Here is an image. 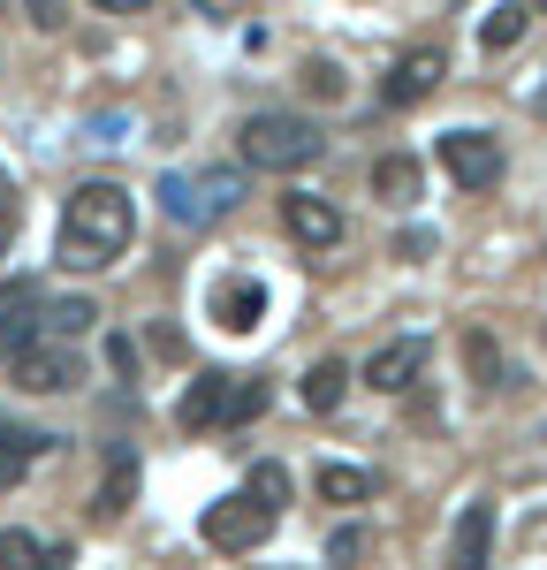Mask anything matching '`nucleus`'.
<instances>
[{"label": "nucleus", "instance_id": "9b49d317", "mask_svg": "<svg viewBox=\"0 0 547 570\" xmlns=\"http://www.w3.org/2000/svg\"><path fill=\"white\" fill-rule=\"evenodd\" d=\"M221 381H228V373H190V389H182V403H176L182 434H206V426H221Z\"/></svg>", "mask_w": 547, "mask_h": 570}, {"label": "nucleus", "instance_id": "7ed1b4c3", "mask_svg": "<svg viewBox=\"0 0 547 570\" xmlns=\"http://www.w3.org/2000/svg\"><path fill=\"white\" fill-rule=\"evenodd\" d=\"M160 198H168V220L182 228H213L243 206V168H198V176H160Z\"/></svg>", "mask_w": 547, "mask_h": 570}, {"label": "nucleus", "instance_id": "a211bd4d", "mask_svg": "<svg viewBox=\"0 0 547 570\" xmlns=\"http://www.w3.org/2000/svg\"><path fill=\"white\" fill-rule=\"evenodd\" d=\"M259 411H267V381H259V373H251V381L228 373L221 381V426H243V419H259Z\"/></svg>", "mask_w": 547, "mask_h": 570}, {"label": "nucleus", "instance_id": "f257e3e1", "mask_svg": "<svg viewBox=\"0 0 547 570\" xmlns=\"http://www.w3.org/2000/svg\"><path fill=\"white\" fill-rule=\"evenodd\" d=\"M137 236V214H130V190L122 183H84L69 190V214H61V266H115L130 252Z\"/></svg>", "mask_w": 547, "mask_h": 570}, {"label": "nucleus", "instance_id": "6e6552de", "mask_svg": "<svg viewBox=\"0 0 547 570\" xmlns=\"http://www.w3.org/2000/svg\"><path fill=\"white\" fill-rule=\"evenodd\" d=\"M426 357H434V343L426 335H396V343H380V351L365 357V381L380 395H404L418 373H426Z\"/></svg>", "mask_w": 547, "mask_h": 570}, {"label": "nucleus", "instance_id": "5701e85b", "mask_svg": "<svg viewBox=\"0 0 547 570\" xmlns=\"http://www.w3.org/2000/svg\"><path fill=\"white\" fill-rule=\"evenodd\" d=\"M305 91L335 99V91H342V69H335V61H305Z\"/></svg>", "mask_w": 547, "mask_h": 570}, {"label": "nucleus", "instance_id": "f3484780", "mask_svg": "<svg viewBox=\"0 0 547 570\" xmlns=\"http://www.w3.org/2000/svg\"><path fill=\"white\" fill-rule=\"evenodd\" d=\"M372 198H396V206H410V198H418V160H410V153L372 160Z\"/></svg>", "mask_w": 547, "mask_h": 570}, {"label": "nucleus", "instance_id": "20e7f679", "mask_svg": "<svg viewBox=\"0 0 547 570\" xmlns=\"http://www.w3.org/2000/svg\"><path fill=\"white\" fill-rule=\"evenodd\" d=\"M8 381L23 395H61V389H77L84 373H77V357L61 351L53 335H39V343H16V351H8Z\"/></svg>", "mask_w": 547, "mask_h": 570}, {"label": "nucleus", "instance_id": "423d86ee", "mask_svg": "<svg viewBox=\"0 0 547 570\" xmlns=\"http://www.w3.org/2000/svg\"><path fill=\"white\" fill-rule=\"evenodd\" d=\"M441 168H449L464 190H495L501 183V145L487 130H449L441 137Z\"/></svg>", "mask_w": 547, "mask_h": 570}, {"label": "nucleus", "instance_id": "39448f33", "mask_svg": "<svg viewBox=\"0 0 547 570\" xmlns=\"http://www.w3.org/2000/svg\"><path fill=\"white\" fill-rule=\"evenodd\" d=\"M198 532H206V548H221V556H251L274 532V510H259L251 494H236V502H213V510L198 518Z\"/></svg>", "mask_w": 547, "mask_h": 570}, {"label": "nucleus", "instance_id": "1a4fd4ad", "mask_svg": "<svg viewBox=\"0 0 547 570\" xmlns=\"http://www.w3.org/2000/svg\"><path fill=\"white\" fill-rule=\"evenodd\" d=\"M281 228H289L305 252H335V244H342V214H335L327 198H312V190H289V198H281Z\"/></svg>", "mask_w": 547, "mask_h": 570}, {"label": "nucleus", "instance_id": "ddd939ff", "mask_svg": "<svg viewBox=\"0 0 547 570\" xmlns=\"http://www.w3.org/2000/svg\"><path fill=\"white\" fill-rule=\"evenodd\" d=\"M91 327H99V305L91 297H53V305H39V335H53V343H77Z\"/></svg>", "mask_w": 547, "mask_h": 570}, {"label": "nucleus", "instance_id": "c756f323", "mask_svg": "<svg viewBox=\"0 0 547 570\" xmlns=\"http://www.w3.org/2000/svg\"><path fill=\"white\" fill-rule=\"evenodd\" d=\"M533 115H547V85H540V91H533Z\"/></svg>", "mask_w": 547, "mask_h": 570}, {"label": "nucleus", "instance_id": "dca6fc26", "mask_svg": "<svg viewBox=\"0 0 547 570\" xmlns=\"http://www.w3.org/2000/svg\"><path fill=\"white\" fill-rule=\"evenodd\" d=\"M319 502H342V510H358V502H372V480H365L358 464H319Z\"/></svg>", "mask_w": 547, "mask_h": 570}, {"label": "nucleus", "instance_id": "7c9ffc66", "mask_svg": "<svg viewBox=\"0 0 547 570\" xmlns=\"http://www.w3.org/2000/svg\"><path fill=\"white\" fill-rule=\"evenodd\" d=\"M8 198H16V190H8V168H0V206H8Z\"/></svg>", "mask_w": 547, "mask_h": 570}, {"label": "nucleus", "instance_id": "f8f14e48", "mask_svg": "<svg viewBox=\"0 0 547 570\" xmlns=\"http://www.w3.org/2000/svg\"><path fill=\"white\" fill-rule=\"evenodd\" d=\"M487 548H495V502H464V518H456V570H479Z\"/></svg>", "mask_w": 547, "mask_h": 570}, {"label": "nucleus", "instance_id": "2f4dec72", "mask_svg": "<svg viewBox=\"0 0 547 570\" xmlns=\"http://www.w3.org/2000/svg\"><path fill=\"white\" fill-rule=\"evenodd\" d=\"M540 16H547V0H540Z\"/></svg>", "mask_w": 547, "mask_h": 570}, {"label": "nucleus", "instance_id": "0eeeda50", "mask_svg": "<svg viewBox=\"0 0 547 570\" xmlns=\"http://www.w3.org/2000/svg\"><path fill=\"white\" fill-rule=\"evenodd\" d=\"M441 77H449V61H441L434 46H410V53H396V69H388L380 99H388V107H418V99L441 91Z\"/></svg>", "mask_w": 547, "mask_h": 570}, {"label": "nucleus", "instance_id": "c85d7f7f", "mask_svg": "<svg viewBox=\"0 0 547 570\" xmlns=\"http://www.w3.org/2000/svg\"><path fill=\"white\" fill-rule=\"evenodd\" d=\"M8 236H16V206H0V252H8Z\"/></svg>", "mask_w": 547, "mask_h": 570}, {"label": "nucleus", "instance_id": "2eb2a0df", "mask_svg": "<svg viewBox=\"0 0 547 570\" xmlns=\"http://www.w3.org/2000/svg\"><path fill=\"white\" fill-rule=\"evenodd\" d=\"M297 395H305V411H319V419H327V411L350 395V365H342V357H319L312 373L297 381Z\"/></svg>", "mask_w": 547, "mask_h": 570}, {"label": "nucleus", "instance_id": "9d476101", "mask_svg": "<svg viewBox=\"0 0 547 570\" xmlns=\"http://www.w3.org/2000/svg\"><path fill=\"white\" fill-rule=\"evenodd\" d=\"M259 312H267V289H259L251 274H228V282H213V320H221L228 335H251V327H259Z\"/></svg>", "mask_w": 547, "mask_h": 570}, {"label": "nucleus", "instance_id": "393cba45", "mask_svg": "<svg viewBox=\"0 0 547 570\" xmlns=\"http://www.w3.org/2000/svg\"><path fill=\"white\" fill-rule=\"evenodd\" d=\"M31 23H39V31H61L69 16H61V0H31Z\"/></svg>", "mask_w": 547, "mask_h": 570}, {"label": "nucleus", "instance_id": "a878e982", "mask_svg": "<svg viewBox=\"0 0 547 570\" xmlns=\"http://www.w3.org/2000/svg\"><path fill=\"white\" fill-rule=\"evenodd\" d=\"M471 365H479V373H501V357H495V343H487V335H471Z\"/></svg>", "mask_w": 547, "mask_h": 570}, {"label": "nucleus", "instance_id": "cd10ccee", "mask_svg": "<svg viewBox=\"0 0 547 570\" xmlns=\"http://www.w3.org/2000/svg\"><path fill=\"white\" fill-rule=\"evenodd\" d=\"M91 8H107V16H137L145 0H91Z\"/></svg>", "mask_w": 547, "mask_h": 570}, {"label": "nucleus", "instance_id": "b1692460", "mask_svg": "<svg viewBox=\"0 0 547 570\" xmlns=\"http://www.w3.org/2000/svg\"><path fill=\"white\" fill-rule=\"evenodd\" d=\"M327 556H335V563H358V556H365V532H358V525H342L335 540H327Z\"/></svg>", "mask_w": 547, "mask_h": 570}, {"label": "nucleus", "instance_id": "6ab92c4d", "mask_svg": "<svg viewBox=\"0 0 547 570\" xmlns=\"http://www.w3.org/2000/svg\"><path fill=\"white\" fill-rule=\"evenodd\" d=\"M525 23H533V8H517V0H509V8H495V16L479 23V46H487V53H509V46L525 39Z\"/></svg>", "mask_w": 547, "mask_h": 570}, {"label": "nucleus", "instance_id": "aec40b11", "mask_svg": "<svg viewBox=\"0 0 547 570\" xmlns=\"http://www.w3.org/2000/svg\"><path fill=\"white\" fill-rule=\"evenodd\" d=\"M251 502H259V510H274V518H281V510H289V464H251Z\"/></svg>", "mask_w": 547, "mask_h": 570}, {"label": "nucleus", "instance_id": "412c9836", "mask_svg": "<svg viewBox=\"0 0 547 570\" xmlns=\"http://www.w3.org/2000/svg\"><path fill=\"white\" fill-rule=\"evenodd\" d=\"M0 570H39V540H31L23 525L0 532Z\"/></svg>", "mask_w": 547, "mask_h": 570}, {"label": "nucleus", "instance_id": "f03ea898", "mask_svg": "<svg viewBox=\"0 0 547 570\" xmlns=\"http://www.w3.org/2000/svg\"><path fill=\"white\" fill-rule=\"evenodd\" d=\"M319 122L305 115H251L243 130H236V153H243V168L251 176H297V168H312L319 160Z\"/></svg>", "mask_w": 547, "mask_h": 570}, {"label": "nucleus", "instance_id": "4be33fe9", "mask_svg": "<svg viewBox=\"0 0 547 570\" xmlns=\"http://www.w3.org/2000/svg\"><path fill=\"white\" fill-rule=\"evenodd\" d=\"M0 449H8V456H31V449H53V434H31V426L0 419Z\"/></svg>", "mask_w": 547, "mask_h": 570}, {"label": "nucleus", "instance_id": "bb28decb", "mask_svg": "<svg viewBox=\"0 0 547 570\" xmlns=\"http://www.w3.org/2000/svg\"><path fill=\"white\" fill-rule=\"evenodd\" d=\"M16 472H23V456H8V449H0V487H16Z\"/></svg>", "mask_w": 547, "mask_h": 570}, {"label": "nucleus", "instance_id": "4468645a", "mask_svg": "<svg viewBox=\"0 0 547 570\" xmlns=\"http://www.w3.org/2000/svg\"><path fill=\"white\" fill-rule=\"evenodd\" d=\"M130 494H137V456L115 441V449H107V480H99V502H91V510H99V518H122Z\"/></svg>", "mask_w": 547, "mask_h": 570}]
</instances>
